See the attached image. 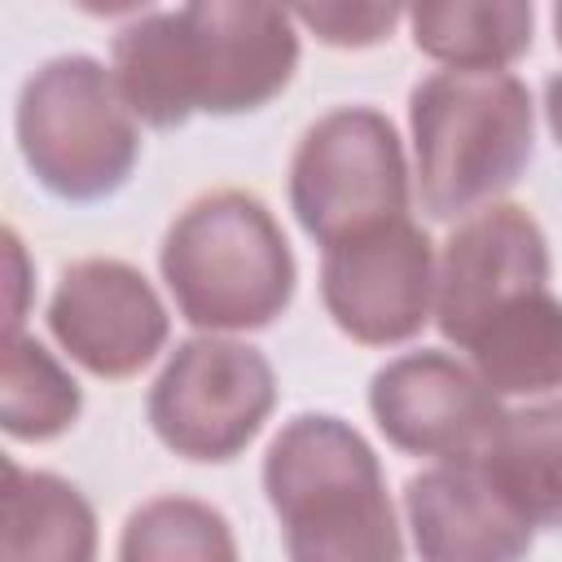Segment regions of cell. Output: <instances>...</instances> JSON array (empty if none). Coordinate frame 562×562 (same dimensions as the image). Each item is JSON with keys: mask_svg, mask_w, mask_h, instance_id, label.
<instances>
[{"mask_svg": "<svg viewBox=\"0 0 562 562\" xmlns=\"http://www.w3.org/2000/svg\"><path fill=\"white\" fill-rule=\"evenodd\" d=\"M110 70L136 123L158 132L184 127L193 114H250L281 97L299 70L294 13L246 0L136 13L114 31Z\"/></svg>", "mask_w": 562, "mask_h": 562, "instance_id": "cell-1", "label": "cell"}, {"mask_svg": "<svg viewBox=\"0 0 562 562\" xmlns=\"http://www.w3.org/2000/svg\"><path fill=\"white\" fill-rule=\"evenodd\" d=\"M259 479L290 562H404L382 461L351 422L290 417L272 435Z\"/></svg>", "mask_w": 562, "mask_h": 562, "instance_id": "cell-2", "label": "cell"}, {"mask_svg": "<svg viewBox=\"0 0 562 562\" xmlns=\"http://www.w3.org/2000/svg\"><path fill=\"white\" fill-rule=\"evenodd\" d=\"M413 180L430 220L492 206L531 162L536 105L514 70H435L408 92Z\"/></svg>", "mask_w": 562, "mask_h": 562, "instance_id": "cell-3", "label": "cell"}, {"mask_svg": "<svg viewBox=\"0 0 562 562\" xmlns=\"http://www.w3.org/2000/svg\"><path fill=\"white\" fill-rule=\"evenodd\" d=\"M158 272L176 312L202 334L268 329L299 285L285 228L246 189H211L184 202L162 233Z\"/></svg>", "mask_w": 562, "mask_h": 562, "instance_id": "cell-4", "label": "cell"}, {"mask_svg": "<svg viewBox=\"0 0 562 562\" xmlns=\"http://www.w3.org/2000/svg\"><path fill=\"white\" fill-rule=\"evenodd\" d=\"M13 132L31 176L61 202L119 193L140 158V127L114 70L88 53L48 57L22 79Z\"/></svg>", "mask_w": 562, "mask_h": 562, "instance_id": "cell-5", "label": "cell"}, {"mask_svg": "<svg viewBox=\"0 0 562 562\" xmlns=\"http://www.w3.org/2000/svg\"><path fill=\"white\" fill-rule=\"evenodd\" d=\"M413 171L395 123L373 105H338L303 127L290 154V211L325 250L364 228L404 220Z\"/></svg>", "mask_w": 562, "mask_h": 562, "instance_id": "cell-6", "label": "cell"}, {"mask_svg": "<svg viewBox=\"0 0 562 562\" xmlns=\"http://www.w3.org/2000/svg\"><path fill=\"white\" fill-rule=\"evenodd\" d=\"M277 373L250 342L193 334L162 360L145 417L162 448L184 461H233L272 417Z\"/></svg>", "mask_w": 562, "mask_h": 562, "instance_id": "cell-7", "label": "cell"}, {"mask_svg": "<svg viewBox=\"0 0 562 562\" xmlns=\"http://www.w3.org/2000/svg\"><path fill=\"white\" fill-rule=\"evenodd\" d=\"M435 246L422 224L391 220L321 250V303L364 347H400L435 316Z\"/></svg>", "mask_w": 562, "mask_h": 562, "instance_id": "cell-8", "label": "cell"}, {"mask_svg": "<svg viewBox=\"0 0 562 562\" xmlns=\"http://www.w3.org/2000/svg\"><path fill=\"white\" fill-rule=\"evenodd\" d=\"M369 413L391 448L435 461H479L501 422V395L452 351L417 347L369 378Z\"/></svg>", "mask_w": 562, "mask_h": 562, "instance_id": "cell-9", "label": "cell"}, {"mask_svg": "<svg viewBox=\"0 0 562 562\" xmlns=\"http://www.w3.org/2000/svg\"><path fill=\"white\" fill-rule=\"evenodd\" d=\"M48 334L92 378L140 373L171 334L154 281L114 255H88L61 268L48 299Z\"/></svg>", "mask_w": 562, "mask_h": 562, "instance_id": "cell-10", "label": "cell"}, {"mask_svg": "<svg viewBox=\"0 0 562 562\" xmlns=\"http://www.w3.org/2000/svg\"><path fill=\"white\" fill-rule=\"evenodd\" d=\"M553 255L536 215L518 202H492L465 215L439 255L435 272V325L461 347L505 303L549 290Z\"/></svg>", "mask_w": 562, "mask_h": 562, "instance_id": "cell-11", "label": "cell"}, {"mask_svg": "<svg viewBox=\"0 0 562 562\" xmlns=\"http://www.w3.org/2000/svg\"><path fill=\"white\" fill-rule=\"evenodd\" d=\"M404 518L422 562H522L536 540L483 461H439L413 474Z\"/></svg>", "mask_w": 562, "mask_h": 562, "instance_id": "cell-12", "label": "cell"}, {"mask_svg": "<svg viewBox=\"0 0 562 562\" xmlns=\"http://www.w3.org/2000/svg\"><path fill=\"white\" fill-rule=\"evenodd\" d=\"M101 531L92 501L53 470L4 465L0 562H97Z\"/></svg>", "mask_w": 562, "mask_h": 562, "instance_id": "cell-13", "label": "cell"}, {"mask_svg": "<svg viewBox=\"0 0 562 562\" xmlns=\"http://www.w3.org/2000/svg\"><path fill=\"white\" fill-rule=\"evenodd\" d=\"M461 351L501 400L562 391V299L531 290L505 303L461 342Z\"/></svg>", "mask_w": 562, "mask_h": 562, "instance_id": "cell-14", "label": "cell"}, {"mask_svg": "<svg viewBox=\"0 0 562 562\" xmlns=\"http://www.w3.org/2000/svg\"><path fill=\"white\" fill-rule=\"evenodd\" d=\"M404 18L417 53L443 70H509L536 31L531 0H422Z\"/></svg>", "mask_w": 562, "mask_h": 562, "instance_id": "cell-15", "label": "cell"}, {"mask_svg": "<svg viewBox=\"0 0 562 562\" xmlns=\"http://www.w3.org/2000/svg\"><path fill=\"white\" fill-rule=\"evenodd\" d=\"M479 461L531 527L562 531V395L505 413Z\"/></svg>", "mask_w": 562, "mask_h": 562, "instance_id": "cell-16", "label": "cell"}, {"mask_svg": "<svg viewBox=\"0 0 562 562\" xmlns=\"http://www.w3.org/2000/svg\"><path fill=\"white\" fill-rule=\"evenodd\" d=\"M83 413L75 373L31 334H4L0 360V426L9 439L44 443L66 435Z\"/></svg>", "mask_w": 562, "mask_h": 562, "instance_id": "cell-17", "label": "cell"}, {"mask_svg": "<svg viewBox=\"0 0 562 562\" xmlns=\"http://www.w3.org/2000/svg\"><path fill=\"white\" fill-rule=\"evenodd\" d=\"M119 562H237V536L215 505L171 492L127 514Z\"/></svg>", "mask_w": 562, "mask_h": 562, "instance_id": "cell-18", "label": "cell"}, {"mask_svg": "<svg viewBox=\"0 0 562 562\" xmlns=\"http://www.w3.org/2000/svg\"><path fill=\"white\" fill-rule=\"evenodd\" d=\"M290 13L299 26H307L329 48H369V44H382L408 9L400 4H299Z\"/></svg>", "mask_w": 562, "mask_h": 562, "instance_id": "cell-19", "label": "cell"}, {"mask_svg": "<svg viewBox=\"0 0 562 562\" xmlns=\"http://www.w3.org/2000/svg\"><path fill=\"white\" fill-rule=\"evenodd\" d=\"M9 246V272H13V303H9V334H22V294H26V250L13 228H4Z\"/></svg>", "mask_w": 562, "mask_h": 562, "instance_id": "cell-20", "label": "cell"}, {"mask_svg": "<svg viewBox=\"0 0 562 562\" xmlns=\"http://www.w3.org/2000/svg\"><path fill=\"white\" fill-rule=\"evenodd\" d=\"M544 123H549L553 145L562 149V70L544 79Z\"/></svg>", "mask_w": 562, "mask_h": 562, "instance_id": "cell-21", "label": "cell"}, {"mask_svg": "<svg viewBox=\"0 0 562 562\" xmlns=\"http://www.w3.org/2000/svg\"><path fill=\"white\" fill-rule=\"evenodd\" d=\"M553 40H558V48H562V4H553Z\"/></svg>", "mask_w": 562, "mask_h": 562, "instance_id": "cell-22", "label": "cell"}]
</instances>
